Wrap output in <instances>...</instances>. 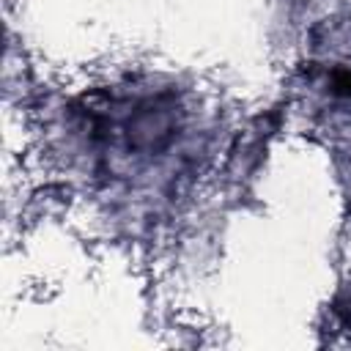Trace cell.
Returning a JSON list of instances; mask_svg holds the SVG:
<instances>
[{"mask_svg": "<svg viewBox=\"0 0 351 351\" xmlns=\"http://www.w3.org/2000/svg\"><path fill=\"white\" fill-rule=\"evenodd\" d=\"M332 85H335V93L351 96V71H337V74L332 77Z\"/></svg>", "mask_w": 351, "mask_h": 351, "instance_id": "6da1fadb", "label": "cell"}]
</instances>
